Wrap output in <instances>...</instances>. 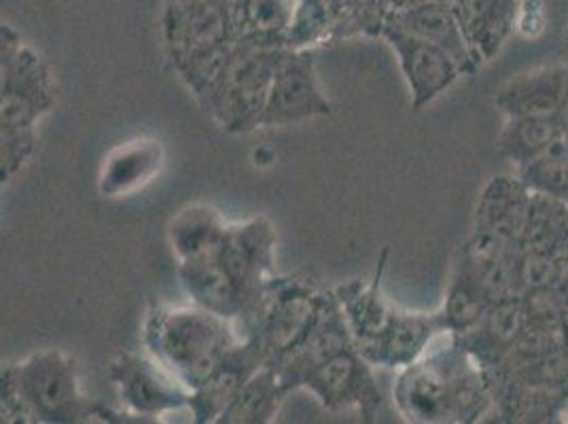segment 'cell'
<instances>
[{
    "instance_id": "6da1fadb",
    "label": "cell",
    "mask_w": 568,
    "mask_h": 424,
    "mask_svg": "<svg viewBox=\"0 0 568 424\" xmlns=\"http://www.w3.org/2000/svg\"><path fill=\"white\" fill-rule=\"evenodd\" d=\"M2 85H0V179L11 181L32 158L37 123L55 102L53 79L41 55L2 26Z\"/></svg>"
},
{
    "instance_id": "7a4b0ae2",
    "label": "cell",
    "mask_w": 568,
    "mask_h": 424,
    "mask_svg": "<svg viewBox=\"0 0 568 424\" xmlns=\"http://www.w3.org/2000/svg\"><path fill=\"white\" fill-rule=\"evenodd\" d=\"M240 340L236 323L195 304H153L142 325L146 353L153 354L190 391L213 374Z\"/></svg>"
},
{
    "instance_id": "3957f363",
    "label": "cell",
    "mask_w": 568,
    "mask_h": 424,
    "mask_svg": "<svg viewBox=\"0 0 568 424\" xmlns=\"http://www.w3.org/2000/svg\"><path fill=\"white\" fill-rule=\"evenodd\" d=\"M460 346L430 349L399 370L393 397L407 423L471 421L481 412L484 388Z\"/></svg>"
},
{
    "instance_id": "277c9868",
    "label": "cell",
    "mask_w": 568,
    "mask_h": 424,
    "mask_svg": "<svg viewBox=\"0 0 568 424\" xmlns=\"http://www.w3.org/2000/svg\"><path fill=\"white\" fill-rule=\"evenodd\" d=\"M293 49L265 48L237 41L213 77L193 95L223 130L246 134L260 128L263 104L272 79Z\"/></svg>"
},
{
    "instance_id": "5b68a950",
    "label": "cell",
    "mask_w": 568,
    "mask_h": 424,
    "mask_svg": "<svg viewBox=\"0 0 568 424\" xmlns=\"http://www.w3.org/2000/svg\"><path fill=\"white\" fill-rule=\"evenodd\" d=\"M236 16L225 0H172L168 4V53L191 92H197L236 48Z\"/></svg>"
},
{
    "instance_id": "8992f818",
    "label": "cell",
    "mask_w": 568,
    "mask_h": 424,
    "mask_svg": "<svg viewBox=\"0 0 568 424\" xmlns=\"http://www.w3.org/2000/svg\"><path fill=\"white\" fill-rule=\"evenodd\" d=\"M0 388L22 401L32 424H81L95 421V403L81 393L77 363L71 354L48 349L7 363Z\"/></svg>"
},
{
    "instance_id": "52a82bcc",
    "label": "cell",
    "mask_w": 568,
    "mask_h": 424,
    "mask_svg": "<svg viewBox=\"0 0 568 424\" xmlns=\"http://www.w3.org/2000/svg\"><path fill=\"white\" fill-rule=\"evenodd\" d=\"M332 291H321L306 279L274 276L265 284L260 304L237 327L242 337L260 340L267 365L291 353L314 327Z\"/></svg>"
},
{
    "instance_id": "ba28073f",
    "label": "cell",
    "mask_w": 568,
    "mask_h": 424,
    "mask_svg": "<svg viewBox=\"0 0 568 424\" xmlns=\"http://www.w3.org/2000/svg\"><path fill=\"white\" fill-rule=\"evenodd\" d=\"M109 377L123 412L134 423H158L190 405V388L153 354L119 353L109 365Z\"/></svg>"
},
{
    "instance_id": "9c48e42d",
    "label": "cell",
    "mask_w": 568,
    "mask_h": 424,
    "mask_svg": "<svg viewBox=\"0 0 568 424\" xmlns=\"http://www.w3.org/2000/svg\"><path fill=\"white\" fill-rule=\"evenodd\" d=\"M297 388H306L329 412L356 410L367 423L378 416L384 405L374 365L361 354L355 342L310 367L300 377Z\"/></svg>"
},
{
    "instance_id": "30bf717a",
    "label": "cell",
    "mask_w": 568,
    "mask_h": 424,
    "mask_svg": "<svg viewBox=\"0 0 568 424\" xmlns=\"http://www.w3.org/2000/svg\"><path fill=\"white\" fill-rule=\"evenodd\" d=\"M214 258L244 293L253 314L265 291V284L276 276V232L272 223L263 216L230 223L225 236L214 251Z\"/></svg>"
},
{
    "instance_id": "8fae6325",
    "label": "cell",
    "mask_w": 568,
    "mask_h": 424,
    "mask_svg": "<svg viewBox=\"0 0 568 424\" xmlns=\"http://www.w3.org/2000/svg\"><path fill=\"white\" fill-rule=\"evenodd\" d=\"M329 113L332 104L321 90L312 51H288L267 90L260 128H284Z\"/></svg>"
},
{
    "instance_id": "7c38bea8",
    "label": "cell",
    "mask_w": 568,
    "mask_h": 424,
    "mask_svg": "<svg viewBox=\"0 0 568 424\" xmlns=\"http://www.w3.org/2000/svg\"><path fill=\"white\" fill-rule=\"evenodd\" d=\"M378 30L397 55L399 69L412 94V107L416 111L433 102L437 95L444 94L465 72L446 49L435 43H428L397 26L384 22L379 24Z\"/></svg>"
},
{
    "instance_id": "4fadbf2b",
    "label": "cell",
    "mask_w": 568,
    "mask_h": 424,
    "mask_svg": "<svg viewBox=\"0 0 568 424\" xmlns=\"http://www.w3.org/2000/svg\"><path fill=\"white\" fill-rule=\"evenodd\" d=\"M267 365V354L260 340L242 337L223 361L195 391H191V421L195 424H216L225 407L240 393V388Z\"/></svg>"
},
{
    "instance_id": "5bb4252c",
    "label": "cell",
    "mask_w": 568,
    "mask_h": 424,
    "mask_svg": "<svg viewBox=\"0 0 568 424\" xmlns=\"http://www.w3.org/2000/svg\"><path fill=\"white\" fill-rule=\"evenodd\" d=\"M164 162V144L158 139L121 142L100 165L98 193L106 200L130 198L158 179Z\"/></svg>"
},
{
    "instance_id": "9a60e30c",
    "label": "cell",
    "mask_w": 568,
    "mask_h": 424,
    "mask_svg": "<svg viewBox=\"0 0 568 424\" xmlns=\"http://www.w3.org/2000/svg\"><path fill=\"white\" fill-rule=\"evenodd\" d=\"M442 323L437 314L412 312L397 307L388 327L379 335L374 349L365 359L374 367L403 370L418 361L430 349L437 333H442Z\"/></svg>"
},
{
    "instance_id": "2e32d148",
    "label": "cell",
    "mask_w": 568,
    "mask_h": 424,
    "mask_svg": "<svg viewBox=\"0 0 568 424\" xmlns=\"http://www.w3.org/2000/svg\"><path fill=\"white\" fill-rule=\"evenodd\" d=\"M528 206L530 200L518 185L505 179L493 181L477 204L475 236L514 249V242L524 236Z\"/></svg>"
},
{
    "instance_id": "e0dca14e",
    "label": "cell",
    "mask_w": 568,
    "mask_h": 424,
    "mask_svg": "<svg viewBox=\"0 0 568 424\" xmlns=\"http://www.w3.org/2000/svg\"><path fill=\"white\" fill-rule=\"evenodd\" d=\"M384 24L397 26L414 37H420L428 43L446 49L463 67V71H467L474 62L463 34V26H458L450 13L439 4H416L395 9L384 18Z\"/></svg>"
},
{
    "instance_id": "ac0fdd59",
    "label": "cell",
    "mask_w": 568,
    "mask_h": 424,
    "mask_svg": "<svg viewBox=\"0 0 568 424\" xmlns=\"http://www.w3.org/2000/svg\"><path fill=\"white\" fill-rule=\"evenodd\" d=\"M227 221L211 204H191L179 212L170 228L168 240L179 263L211 255L221 244L227 230Z\"/></svg>"
},
{
    "instance_id": "d6986e66",
    "label": "cell",
    "mask_w": 568,
    "mask_h": 424,
    "mask_svg": "<svg viewBox=\"0 0 568 424\" xmlns=\"http://www.w3.org/2000/svg\"><path fill=\"white\" fill-rule=\"evenodd\" d=\"M291 391L274 372V367L263 365L225 407L216 424H270L278 416L284 400Z\"/></svg>"
},
{
    "instance_id": "ffe728a7",
    "label": "cell",
    "mask_w": 568,
    "mask_h": 424,
    "mask_svg": "<svg viewBox=\"0 0 568 424\" xmlns=\"http://www.w3.org/2000/svg\"><path fill=\"white\" fill-rule=\"evenodd\" d=\"M526 249L558 260H568V209L556 195L537 193L530 200L526 228Z\"/></svg>"
},
{
    "instance_id": "44dd1931",
    "label": "cell",
    "mask_w": 568,
    "mask_h": 424,
    "mask_svg": "<svg viewBox=\"0 0 568 424\" xmlns=\"http://www.w3.org/2000/svg\"><path fill=\"white\" fill-rule=\"evenodd\" d=\"M565 95V77L549 71L511 83V90L500 95V104L518 119H547L562 109Z\"/></svg>"
},
{
    "instance_id": "7402d4cb",
    "label": "cell",
    "mask_w": 568,
    "mask_h": 424,
    "mask_svg": "<svg viewBox=\"0 0 568 424\" xmlns=\"http://www.w3.org/2000/svg\"><path fill=\"white\" fill-rule=\"evenodd\" d=\"M490 306V297L475 281L469 263L463 261L458 274L452 281L444 310L437 314V319L442 323V330L454 335H465L484 321Z\"/></svg>"
},
{
    "instance_id": "603a6c76",
    "label": "cell",
    "mask_w": 568,
    "mask_h": 424,
    "mask_svg": "<svg viewBox=\"0 0 568 424\" xmlns=\"http://www.w3.org/2000/svg\"><path fill=\"white\" fill-rule=\"evenodd\" d=\"M562 134V130L547 119H518L516 128L511 125V137H509V147L514 155L524 158V162H530L539 158L545 149L556 141Z\"/></svg>"
},
{
    "instance_id": "cb8c5ba5",
    "label": "cell",
    "mask_w": 568,
    "mask_h": 424,
    "mask_svg": "<svg viewBox=\"0 0 568 424\" xmlns=\"http://www.w3.org/2000/svg\"><path fill=\"white\" fill-rule=\"evenodd\" d=\"M567 160H568V158H567Z\"/></svg>"
}]
</instances>
